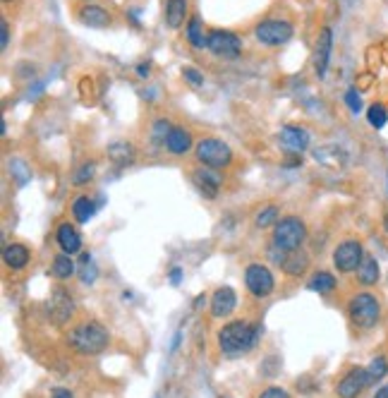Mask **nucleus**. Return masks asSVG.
<instances>
[{
  "mask_svg": "<svg viewBox=\"0 0 388 398\" xmlns=\"http://www.w3.org/2000/svg\"><path fill=\"white\" fill-rule=\"evenodd\" d=\"M261 326L249 324V321H230L218 331V346L223 350V355L238 357L245 355L247 350H252L259 344Z\"/></svg>",
  "mask_w": 388,
  "mask_h": 398,
  "instance_id": "f257e3e1",
  "label": "nucleus"
},
{
  "mask_svg": "<svg viewBox=\"0 0 388 398\" xmlns=\"http://www.w3.org/2000/svg\"><path fill=\"white\" fill-rule=\"evenodd\" d=\"M108 329L99 321H84V324L74 326L68 336V344L72 346L79 355H99L108 348Z\"/></svg>",
  "mask_w": 388,
  "mask_h": 398,
  "instance_id": "f03ea898",
  "label": "nucleus"
},
{
  "mask_svg": "<svg viewBox=\"0 0 388 398\" xmlns=\"http://www.w3.org/2000/svg\"><path fill=\"white\" fill-rule=\"evenodd\" d=\"M307 238V226L297 216H285L274 228V248L280 252H295Z\"/></svg>",
  "mask_w": 388,
  "mask_h": 398,
  "instance_id": "7ed1b4c3",
  "label": "nucleus"
},
{
  "mask_svg": "<svg viewBox=\"0 0 388 398\" xmlns=\"http://www.w3.org/2000/svg\"><path fill=\"white\" fill-rule=\"evenodd\" d=\"M196 161H201V166L214 170L228 168L233 163V149L218 137H204L196 142Z\"/></svg>",
  "mask_w": 388,
  "mask_h": 398,
  "instance_id": "20e7f679",
  "label": "nucleus"
},
{
  "mask_svg": "<svg viewBox=\"0 0 388 398\" xmlns=\"http://www.w3.org/2000/svg\"><path fill=\"white\" fill-rule=\"evenodd\" d=\"M347 315L360 329H371L381 319V305L371 293H357L347 302Z\"/></svg>",
  "mask_w": 388,
  "mask_h": 398,
  "instance_id": "39448f33",
  "label": "nucleus"
},
{
  "mask_svg": "<svg viewBox=\"0 0 388 398\" xmlns=\"http://www.w3.org/2000/svg\"><path fill=\"white\" fill-rule=\"evenodd\" d=\"M254 37L256 41L269 48L283 46V43H288L292 39V24L288 19H264V22L256 24Z\"/></svg>",
  "mask_w": 388,
  "mask_h": 398,
  "instance_id": "423d86ee",
  "label": "nucleus"
},
{
  "mask_svg": "<svg viewBox=\"0 0 388 398\" xmlns=\"http://www.w3.org/2000/svg\"><path fill=\"white\" fill-rule=\"evenodd\" d=\"M245 286L254 298H269L276 288L274 274L264 264H249L245 269Z\"/></svg>",
  "mask_w": 388,
  "mask_h": 398,
  "instance_id": "0eeeda50",
  "label": "nucleus"
},
{
  "mask_svg": "<svg viewBox=\"0 0 388 398\" xmlns=\"http://www.w3.org/2000/svg\"><path fill=\"white\" fill-rule=\"evenodd\" d=\"M206 48L211 50L218 58H238L243 53V41H240L238 34L223 32V29H214L206 37Z\"/></svg>",
  "mask_w": 388,
  "mask_h": 398,
  "instance_id": "6e6552de",
  "label": "nucleus"
},
{
  "mask_svg": "<svg viewBox=\"0 0 388 398\" xmlns=\"http://www.w3.org/2000/svg\"><path fill=\"white\" fill-rule=\"evenodd\" d=\"M362 257H365V250L357 240H345L338 248L334 250V264L340 274H350V271H357Z\"/></svg>",
  "mask_w": 388,
  "mask_h": 398,
  "instance_id": "1a4fd4ad",
  "label": "nucleus"
},
{
  "mask_svg": "<svg viewBox=\"0 0 388 398\" xmlns=\"http://www.w3.org/2000/svg\"><path fill=\"white\" fill-rule=\"evenodd\" d=\"M369 384H371V379H369L367 367H352V370L338 381L336 394H338L340 398H357Z\"/></svg>",
  "mask_w": 388,
  "mask_h": 398,
  "instance_id": "9d476101",
  "label": "nucleus"
},
{
  "mask_svg": "<svg viewBox=\"0 0 388 398\" xmlns=\"http://www.w3.org/2000/svg\"><path fill=\"white\" fill-rule=\"evenodd\" d=\"M278 142H280V147L285 151H290V154H302V151L309 149L312 137L305 128H300V125H285V128L278 132Z\"/></svg>",
  "mask_w": 388,
  "mask_h": 398,
  "instance_id": "9b49d317",
  "label": "nucleus"
},
{
  "mask_svg": "<svg viewBox=\"0 0 388 398\" xmlns=\"http://www.w3.org/2000/svg\"><path fill=\"white\" fill-rule=\"evenodd\" d=\"M331 50H334V32H331L329 27H324L319 39H316V48H314V72L319 74V77H326V72H329Z\"/></svg>",
  "mask_w": 388,
  "mask_h": 398,
  "instance_id": "f8f14e48",
  "label": "nucleus"
},
{
  "mask_svg": "<svg viewBox=\"0 0 388 398\" xmlns=\"http://www.w3.org/2000/svg\"><path fill=\"white\" fill-rule=\"evenodd\" d=\"M77 19L84 24V27H92V29H105L113 24V17L105 8H101L96 3H87L79 8Z\"/></svg>",
  "mask_w": 388,
  "mask_h": 398,
  "instance_id": "ddd939ff",
  "label": "nucleus"
},
{
  "mask_svg": "<svg viewBox=\"0 0 388 398\" xmlns=\"http://www.w3.org/2000/svg\"><path fill=\"white\" fill-rule=\"evenodd\" d=\"M235 305H238V295H235V290L230 288V286H221L218 290L214 293V298H211V315L214 317H228L233 315Z\"/></svg>",
  "mask_w": 388,
  "mask_h": 398,
  "instance_id": "4468645a",
  "label": "nucleus"
},
{
  "mask_svg": "<svg viewBox=\"0 0 388 398\" xmlns=\"http://www.w3.org/2000/svg\"><path fill=\"white\" fill-rule=\"evenodd\" d=\"M55 240H58L60 250L65 255H77L82 250V235L77 233V228L72 223H60L58 230H55Z\"/></svg>",
  "mask_w": 388,
  "mask_h": 398,
  "instance_id": "2eb2a0df",
  "label": "nucleus"
},
{
  "mask_svg": "<svg viewBox=\"0 0 388 398\" xmlns=\"http://www.w3.org/2000/svg\"><path fill=\"white\" fill-rule=\"evenodd\" d=\"M72 310H74L72 298L63 288H58L50 295V317L55 319V324H65L72 317Z\"/></svg>",
  "mask_w": 388,
  "mask_h": 398,
  "instance_id": "dca6fc26",
  "label": "nucleus"
},
{
  "mask_svg": "<svg viewBox=\"0 0 388 398\" xmlns=\"http://www.w3.org/2000/svg\"><path fill=\"white\" fill-rule=\"evenodd\" d=\"M192 178H194V185L196 188L204 192V197H209V199H214L216 195H218V190H221V175L216 173L214 168H199V170H194L192 173Z\"/></svg>",
  "mask_w": 388,
  "mask_h": 398,
  "instance_id": "f3484780",
  "label": "nucleus"
},
{
  "mask_svg": "<svg viewBox=\"0 0 388 398\" xmlns=\"http://www.w3.org/2000/svg\"><path fill=\"white\" fill-rule=\"evenodd\" d=\"M314 159L319 161L321 166H329V168H336V170L347 166V154L336 147V144H326V147L314 149Z\"/></svg>",
  "mask_w": 388,
  "mask_h": 398,
  "instance_id": "a211bd4d",
  "label": "nucleus"
},
{
  "mask_svg": "<svg viewBox=\"0 0 388 398\" xmlns=\"http://www.w3.org/2000/svg\"><path fill=\"white\" fill-rule=\"evenodd\" d=\"M29 257H32V252H29L27 245H22V243H12V245H8V248L3 250V261L12 271L24 269V266L29 264Z\"/></svg>",
  "mask_w": 388,
  "mask_h": 398,
  "instance_id": "6ab92c4d",
  "label": "nucleus"
},
{
  "mask_svg": "<svg viewBox=\"0 0 388 398\" xmlns=\"http://www.w3.org/2000/svg\"><path fill=\"white\" fill-rule=\"evenodd\" d=\"M192 135L187 132L185 128H173L170 130V135H168V139H165V149L170 151V154H175V156H183V154H187L190 149H192Z\"/></svg>",
  "mask_w": 388,
  "mask_h": 398,
  "instance_id": "aec40b11",
  "label": "nucleus"
},
{
  "mask_svg": "<svg viewBox=\"0 0 388 398\" xmlns=\"http://www.w3.org/2000/svg\"><path fill=\"white\" fill-rule=\"evenodd\" d=\"M165 24L170 29H180L187 17V0H165Z\"/></svg>",
  "mask_w": 388,
  "mask_h": 398,
  "instance_id": "412c9836",
  "label": "nucleus"
},
{
  "mask_svg": "<svg viewBox=\"0 0 388 398\" xmlns=\"http://www.w3.org/2000/svg\"><path fill=\"white\" fill-rule=\"evenodd\" d=\"M379 261L374 259L371 255H365L360 261V266H357V281H360L362 286H374L376 281H379Z\"/></svg>",
  "mask_w": 388,
  "mask_h": 398,
  "instance_id": "4be33fe9",
  "label": "nucleus"
},
{
  "mask_svg": "<svg viewBox=\"0 0 388 398\" xmlns=\"http://www.w3.org/2000/svg\"><path fill=\"white\" fill-rule=\"evenodd\" d=\"M307 266H309V257L305 255V252H285L283 261H280V269L285 271L288 276H300L307 271Z\"/></svg>",
  "mask_w": 388,
  "mask_h": 398,
  "instance_id": "5701e85b",
  "label": "nucleus"
},
{
  "mask_svg": "<svg viewBox=\"0 0 388 398\" xmlns=\"http://www.w3.org/2000/svg\"><path fill=\"white\" fill-rule=\"evenodd\" d=\"M94 214H96V204H94L92 197L79 195V197L72 201V216L79 223H89V221L94 219Z\"/></svg>",
  "mask_w": 388,
  "mask_h": 398,
  "instance_id": "b1692460",
  "label": "nucleus"
},
{
  "mask_svg": "<svg viewBox=\"0 0 388 398\" xmlns=\"http://www.w3.org/2000/svg\"><path fill=\"white\" fill-rule=\"evenodd\" d=\"M50 274L55 276L58 281H68V279H72V274H74V261H72V257L70 255H58L53 259V264H50Z\"/></svg>",
  "mask_w": 388,
  "mask_h": 398,
  "instance_id": "393cba45",
  "label": "nucleus"
},
{
  "mask_svg": "<svg viewBox=\"0 0 388 398\" xmlns=\"http://www.w3.org/2000/svg\"><path fill=\"white\" fill-rule=\"evenodd\" d=\"M108 156L120 166H130L134 161V149L127 142H115L108 147Z\"/></svg>",
  "mask_w": 388,
  "mask_h": 398,
  "instance_id": "a878e982",
  "label": "nucleus"
},
{
  "mask_svg": "<svg viewBox=\"0 0 388 398\" xmlns=\"http://www.w3.org/2000/svg\"><path fill=\"white\" fill-rule=\"evenodd\" d=\"M309 290H314L319 295L331 293V290H336V276H331L329 271H321L309 281Z\"/></svg>",
  "mask_w": 388,
  "mask_h": 398,
  "instance_id": "bb28decb",
  "label": "nucleus"
},
{
  "mask_svg": "<svg viewBox=\"0 0 388 398\" xmlns=\"http://www.w3.org/2000/svg\"><path fill=\"white\" fill-rule=\"evenodd\" d=\"M187 39L194 48H206V39H204V27H201V19L194 17L187 22Z\"/></svg>",
  "mask_w": 388,
  "mask_h": 398,
  "instance_id": "cd10ccee",
  "label": "nucleus"
},
{
  "mask_svg": "<svg viewBox=\"0 0 388 398\" xmlns=\"http://www.w3.org/2000/svg\"><path fill=\"white\" fill-rule=\"evenodd\" d=\"M367 120H369L371 128L381 130L388 123V110L384 103H371L369 110H367Z\"/></svg>",
  "mask_w": 388,
  "mask_h": 398,
  "instance_id": "c85d7f7f",
  "label": "nucleus"
},
{
  "mask_svg": "<svg viewBox=\"0 0 388 398\" xmlns=\"http://www.w3.org/2000/svg\"><path fill=\"white\" fill-rule=\"evenodd\" d=\"M280 221V211H278V206H264V209L256 214V221L254 223L259 226V228H269V226H276Z\"/></svg>",
  "mask_w": 388,
  "mask_h": 398,
  "instance_id": "c756f323",
  "label": "nucleus"
},
{
  "mask_svg": "<svg viewBox=\"0 0 388 398\" xmlns=\"http://www.w3.org/2000/svg\"><path fill=\"white\" fill-rule=\"evenodd\" d=\"M367 372H369L371 384H376V381H381L388 375V360L386 357H374V360L369 362V367H367Z\"/></svg>",
  "mask_w": 388,
  "mask_h": 398,
  "instance_id": "7c9ffc66",
  "label": "nucleus"
},
{
  "mask_svg": "<svg viewBox=\"0 0 388 398\" xmlns=\"http://www.w3.org/2000/svg\"><path fill=\"white\" fill-rule=\"evenodd\" d=\"M79 274H82V281L84 283H94L96 281V264H94V259H92V255H82V264H79Z\"/></svg>",
  "mask_w": 388,
  "mask_h": 398,
  "instance_id": "2f4dec72",
  "label": "nucleus"
},
{
  "mask_svg": "<svg viewBox=\"0 0 388 398\" xmlns=\"http://www.w3.org/2000/svg\"><path fill=\"white\" fill-rule=\"evenodd\" d=\"M10 170H12V175L17 178L19 185H24L29 178H32V173H29L27 163H24L22 159H10Z\"/></svg>",
  "mask_w": 388,
  "mask_h": 398,
  "instance_id": "473e14b6",
  "label": "nucleus"
},
{
  "mask_svg": "<svg viewBox=\"0 0 388 398\" xmlns=\"http://www.w3.org/2000/svg\"><path fill=\"white\" fill-rule=\"evenodd\" d=\"M94 173H96V163L94 161H87V163L82 166V168L74 173V178H72V183L74 185H87L89 180L94 178Z\"/></svg>",
  "mask_w": 388,
  "mask_h": 398,
  "instance_id": "72a5a7b5",
  "label": "nucleus"
},
{
  "mask_svg": "<svg viewBox=\"0 0 388 398\" xmlns=\"http://www.w3.org/2000/svg\"><path fill=\"white\" fill-rule=\"evenodd\" d=\"M170 130H173V128H170L168 120L161 118V120H156V123H154V132H151V137H154L156 144H165V139H168Z\"/></svg>",
  "mask_w": 388,
  "mask_h": 398,
  "instance_id": "f704fd0d",
  "label": "nucleus"
},
{
  "mask_svg": "<svg viewBox=\"0 0 388 398\" xmlns=\"http://www.w3.org/2000/svg\"><path fill=\"white\" fill-rule=\"evenodd\" d=\"M345 103H347V108H350L352 113H360V110H362V99H360V94H357V89H350V92L345 94Z\"/></svg>",
  "mask_w": 388,
  "mask_h": 398,
  "instance_id": "c9c22d12",
  "label": "nucleus"
},
{
  "mask_svg": "<svg viewBox=\"0 0 388 398\" xmlns=\"http://www.w3.org/2000/svg\"><path fill=\"white\" fill-rule=\"evenodd\" d=\"M183 77L187 79V82L192 84V87H201V84H204V74H199L194 68H185V70H183Z\"/></svg>",
  "mask_w": 388,
  "mask_h": 398,
  "instance_id": "e433bc0d",
  "label": "nucleus"
},
{
  "mask_svg": "<svg viewBox=\"0 0 388 398\" xmlns=\"http://www.w3.org/2000/svg\"><path fill=\"white\" fill-rule=\"evenodd\" d=\"M259 398H290V396H288V391L280 389V386H269L266 391H261Z\"/></svg>",
  "mask_w": 388,
  "mask_h": 398,
  "instance_id": "4c0bfd02",
  "label": "nucleus"
},
{
  "mask_svg": "<svg viewBox=\"0 0 388 398\" xmlns=\"http://www.w3.org/2000/svg\"><path fill=\"white\" fill-rule=\"evenodd\" d=\"M8 46H10V24L3 19V22H0V48L5 50Z\"/></svg>",
  "mask_w": 388,
  "mask_h": 398,
  "instance_id": "58836bf2",
  "label": "nucleus"
},
{
  "mask_svg": "<svg viewBox=\"0 0 388 398\" xmlns=\"http://www.w3.org/2000/svg\"><path fill=\"white\" fill-rule=\"evenodd\" d=\"M50 398H72V391L63 389V386H58V389L50 391Z\"/></svg>",
  "mask_w": 388,
  "mask_h": 398,
  "instance_id": "ea45409f",
  "label": "nucleus"
},
{
  "mask_svg": "<svg viewBox=\"0 0 388 398\" xmlns=\"http://www.w3.org/2000/svg\"><path fill=\"white\" fill-rule=\"evenodd\" d=\"M180 279H183V269H180V266L170 269V283H173V286H180Z\"/></svg>",
  "mask_w": 388,
  "mask_h": 398,
  "instance_id": "a19ab883",
  "label": "nucleus"
},
{
  "mask_svg": "<svg viewBox=\"0 0 388 398\" xmlns=\"http://www.w3.org/2000/svg\"><path fill=\"white\" fill-rule=\"evenodd\" d=\"M180 341H183V326H180L178 331H175V339H173V344H170V350H178L180 348Z\"/></svg>",
  "mask_w": 388,
  "mask_h": 398,
  "instance_id": "79ce46f5",
  "label": "nucleus"
},
{
  "mask_svg": "<svg viewBox=\"0 0 388 398\" xmlns=\"http://www.w3.org/2000/svg\"><path fill=\"white\" fill-rule=\"evenodd\" d=\"M137 72H139V77H149V72H151V68H149V63H142L137 68Z\"/></svg>",
  "mask_w": 388,
  "mask_h": 398,
  "instance_id": "37998d69",
  "label": "nucleus"
},
{
  "mask_svg": "<svg viewBox=\"0 0 388 398\" xmlns=\"http://www.w3.org/2000/svg\"><path fill=\"white\" fill-rule=\"evenodd\" d=\"M374 398H388V384L386 386H381L379 391H376V396Z\"/></svg>",
  "mask_w": 388,
  "mask_h": 398,
  "instance_id": "c03bdc74",
  "label": "nucleus"
},
{
  "mask_svg": "<svg viewBox=\"0 0 388 398\" xmlns=\"http://www.w3.org/2000/svg\"><path fill=\"white\" fill-rule=\"evenodd\" d=\"M384 230H386V233H388V214L384 216Z\"/></svg>",
  "mask_w": 388,
  "mask_h": 398,
  "instance_id": "a18cd8bd",
  "label": "nucleus"
},
{
  "mask_svg": "<svg viewBox=\"0 0 388 398\" xmlns=\"http://www.w3.org/2000/svg\"><path fill=\"white\" fill-rule=\"evenodd\" d=\"M5 3H8V0H5Z\"/></svg>",
  "mask_w": 388,
  "mask_h": 398,
  "instance_id": "49530a36",
  "label": "nucleus"
}]
</instances>
